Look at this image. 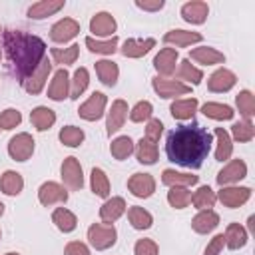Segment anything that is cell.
Wrapping results in <instances>:
<instances>
[{
    "label": "cell",
    "instance_id": "23",
    "mask_svg": "<svg viewBox=\"0 0 255 255\" xmlns=\"http://www.w3.org/2000/svg\"><path fill=\"white\" fill-rule=\"evenodd\" d=\"M60 8H64V0H42L28 8V16L34 20H42V18L56 14Z\"/></svg>",
    "mask_w": 255,
    "mask_h": 255
},
{
    "label": "cell",
    "instance_id": "12",
    "mask_svg": "<svg viewBox=\"0 0 255 255\" xmlns=\"http://www.w3.org/2000/svg\"><path fill=\"white\" fill-rule=\"evenodd\" d=\"M78 32H80V24L74 18H64L50 28V38L58 44H64V42L72 40L74 36H78Z\"/></svg>",
    "mask_w": 255,
    "mask_h": 255
},
{
    "label": "cell",
    "instance_id": "33",
    "mask_svg": "<svg viewBox=\"0 0 255 255\" xmlns=\"http://www.w3.org/2000/svg\"><path fill=\"white\" fill-rule=\"evenodd\" d=\"M52 221H54V223H56V227H58L60 231H64V233L74 231V229H76V225H78L76 215H74L70 209H66V207H58V209L52 213Z\"/></svg>",
    "mask_w": 255,
    "mask_h": 255
},
{
    "label": "cell",
    "instance_id": "8",
    "mask_svg": "<svg viewBox=\"0 0 255 255\" xmlns=\"http://www.w3.org/2000/svg\"><path fill=\"white\" fill-rule=\"evenodd\" d=\"M50 70H52V64L44 58L42 60V64L22 82V86H24V90L28 92V94H32V96H36V94H40L42 92V88H44V84H46V80H48V74H50Z\"/></svg>",
    "mask_w": 255,
    "mask_h": 255
},
{
    "label": "cell",
    "instance_id": "58",
    "mask_svg": "<svg viewBox=\"0 0 255 255\" xmlns=\"http://www.w3.org/2000/svg\"><path fill=\"white\" fill-rule=\"evenodd\" d=\"M0 32H2V30H0Z\"/></svg>",
    "mask_w": 255,
    "mask_h": 255
},
{
    "label": "cell",
    "instance_id": "17",
    "mask_svg": "<svg viewBox=\"0 0 255 255\" xmlns=\"http://www.w3.org/2000/svg\"><path fill=\"white\" fill-rule=\"evenodd\" d=\"M124 211H126V201H124V197H112V199H108V201L100 207V219H102L104 223L112 225L116 219H120V217L124 215Z\"/></svg>",
    "mask_w": 255,
    "mask_h": 255
},
{
    "label": "cell",
    "instance_id": "52",
    "mask_svg": "<svg viewBox=\"0 0 255 255\" xmlns=\"http://www.w3.org/2000/svg\"><path fill=\"white\" fill-rule=\"evenodd\" d=\"M223 245H225V237H223V233H219V235H215V237L207 243L205 255H219V251L223 249Z\"/></svg>",
    "mask_w": 255,
    "mask_h": 255
},
{
    "label": "cell",
    "instance_id": "32",
    "mask_svg": "<svg viewBox=\"0 0 255 255\" xmlns=\"http://www.w3.org/2000/svg\"><path fill=\"white\" fill-rule=\"evenodd\" d=\"M223 237H225V245L229 249H239V247H243L247 243V231L239 223H229Z\"/></svg>",
    "mask_w": 255,
    "mask_h": 255
},
{
    "label": "cell",
    "instance_id": "35",
    "mask_svg": "<svg viewBox=\"0 0 255 255\" xmlns=\"http://www.w3.org/2000/svg\"><path fill=\"white\" fill-rule=\"evenodd\" d=\"M128 219H129V223H131L133 229H149L151 223H153L151 213L145 211L143 207H137V205H133V207L128 209Z\"/></svg>",
    "mask_w": 255,
    "mask_h": 255
},
{
    "label": "cell",
    "instance_id": "47",
    "mask_svg": "<svg viewBox=\"0 0 255 255\" xmlns=\"http://www.w3.org/2000/svg\"><path fill=\"white\" fill-rule=\"evenodd\" d=\"M231 133L237 141H251L255 135V128L249 120H243V122H237L231 126Z\"/></svg>",
    "mask_w": 255,
    "mask_h": 255
},
{
    "label": "cell",
    "instance_id": "4",
    "mask_svg": "<svg viewBox=\"0 0 255 255\" xmlns=\"http://www.w3.org/2000/svg\"><path fill=\"white\" fill-rule=\"evenodd\" d=\"M8 153L14 161H26L34 153V137L30 133H16L8 141Z\"/></svg>",
    "mask_w": 255,
    "mask_h": 255
},
{
    "label": "cell",
    "instance_id": "34",
    "mask_svg": "<svg viewBox=\"0 0 255 255\" xmlns=\"http://www.w3.org/2000/svg\"><path fill=\"white\" fill-rule=\"evenodd\" d=\"M215 137H217L215 159H217V161H225V159H229V157H231V151H233V143H231L229 133H227L223 128H215Z\"/></svg>",
    "mask_w": 255,
    "mask_h": 255
},
{
    "label": "cell",
    "instance_id": "30",
    "mask_svg": "<svg viewBox=\"0 0 255 255\" xmlns=\"http://www.w3.org/2000/svg\"><path fill=\"white\" fill-rule=\"evenodd\" d=\"M171 116L175 120H191L197 112V100L195 98H189V100H177L171 104L169 108Z\"/></svg>",
    "mask_w": 255,
    "mask_h": 255
},
{
    "label": "cell",
    "instance_id": "16",
    "mask_svg": "<svg viewBox=\"0 0 255 255\" xmlns=\"http://www.w3.org/2000/svg\"><path fill=\"white\" fill-rule=\"evenodd\" d=\"M126 118H128V104H126L124 100H116V102L112 104V110L108 112V122H106V131H108V135L116 133V131L124 126Z\"/></svg>",
    "mask_w": 255,
    "mask_h": 255
},
{
    "label": "cell",
    "instance_id": "5",
    "mask_svg": "<svg viewBox=\"0 0 255 255\" xmlns=\"http://www.w3.org/2000/svg\"><path fill=\"white\" fill-rule=\"evenodd\" d=\"M62 181L66 183L68 189L78 191L84 185V175H82V165L76 157H66L62 163Z\"/></svg>",
    "mask_w": 255,
    "mask_h": 255
},
{
    "label": "cell",
    "instance_id": "51",
    "mask_svg": "<svg viewBox=\"0 0 255 255\" xmlns=\"http://www.w3.org/2000/svg\"><path fill=\"white\" fill-rule=\"evenodd\" d=\"M161 131H163V124L159 122V120H147V128H145V137L149 139V141H157L159 139V135H161Z\"/></svg>",
    "mask_w": 255,
    "mask_h": 255
},
{
    "label": "cell",
    "instance_id": "54",
    "mask_svg": "<svg viewBox=\"0 0 255 255\" xmlns=\"http://www.w3.org/2000/svg\"><path fill=\"white\" fill-rule=\"evenodd\" d=\"M135 6L137 8H141V10H149V12H153V10H161L163 8V0H135Z\"/></svg>",
    "mask_w": 255,
    "mask_h": 255
},
{
    "label": "cell",
    "instance_id": "13",
    "mask_svg": "<svg viewBox=\"0 0 255 255\" xmlns=\"http://www.w3.org/2000/svg\"><path fill=\"white\" fill-rule=\"evenodd\" d=\"M237 78L231 70L227 68H219L217 72H213L209 78H207V88L209 92H215V94H221V92H229L233 86H235Z\"/></svg>",
    "mask_w": 255,
    "mask_h": 255
},
{
    "label": "cell",
    "instance_id": "40",
    "mask_svg": "<svg viewBox=\"0 0 255 255\" xmlns=\"http://www.w3.org/2000/svg\"><path fill=\"white\" fill-rule=\"evenodd\" d=\"M201 112H203L207 118H211V120H231V118H233V110H231L229 106H225V104H215V102L203 104Z\"/></svg>",
    "mask_w": 255,
    "mask_h": 255
},
{
    "label": "cell",
    "instance_id": "42",
    "mask_svg": "<svg viewBox=\"0 0 255 255\" xmlns=\"http://www.w3.org/2000/svg\"><path fill=\"white\" fill-rule=\"evenodd\" d=\"M235 104H237V108H239V114H241L245 120H249V118L255 114V96H253L249 90L239 92L237 98H235Z\"/></svg>",
    "mask_w": 255,
    "mask_h": 255
},
{
    "label": "cell",
    "instance_id": "21",
    "mask_svg": "<svg viewBox=\"0 0 255 255\" xmlns=\"http://www.w3.org/2000/svg\"><path fill=\"white\" fill-rule=\"evenodd\" d=\"M153 46H155V40H153V38H145V40H133V38H129V40L124 42V46H122L120 52H122L126 58H141V56L147 54Z\"/></svg>",
    "mask_w": 255,
    "mask_h": 255
},
{
    "label": "cell",
    "instance_id": "36",
    "mask_svg": "<svg viewBox=\"0 0 255 255\" xmlns=\"http://www.w3.org/2000/svg\"><path fill=\"white\" fill-rule=\"evenodd\" d=\"M86 46L90 52H96V54H114L118 50V36H112L108 40H96V38L88 36Z\"/></svg>",
    "mask_w": 255,
    "mask_h": 255
},
{
    "label": "cell",
    "instance_id": "53",
    "mask_svg": "<svg viewBox=\"0 0 255 255\" xmlns=\"http://www.w3.org/2000/svg\"><path fill=\"white\" fill-rule=\"evenodd\" d=\"M64 255H90V249L82 241H70L64 249Z\"/></svg>",
    "mask_w": 255,
    "mask_h": 255
},
{
    "label": "cell",
    "instance_id": "26",
    "mask_svg": "<svg viewBox=\"0 0 255 255\" xmlns=\"http://www.w3.org/2000/svg\"><path fill=\"white\" fill-rule=\"evenodd\" d=\"M197 175H189V173H179L175 169H163L161 173V181L167 187H187V185H195L197 183Z\"/></svg>",
    "mask_w": 255,
    "mask_h": 255
},
{
    "label": "cell",
    "instance_id": "14",
    "mask_svg": "<svg viewBox=\"0 0 255 255\" xmlns=\"http://www.w3.org/2000/svg\"><path fill=\"white\" fill-rule=\"evenodd\" d=\"M245 175H247V165H245V161H243V159H233V161H229V163L217 173V183L223 187V185H227V183H235V181L243 179Z\"/></svg>",
    "mask_w": 255,
    "mask_h": 255
},
{
    "label": "cell",
    "instance_id": "20",
    "mask_svg": "<svg viewBox=\"0 0 255 255\" xmlns=\"http://www.w3.org/2000/svg\"><path fill=\"white\" fill-rule=\"evenodd\" d=\"M175 62H177V50L173 48H163L153 58V66L161 76H171L175 72Z\"/></svg>",
    "mask_w": 255,
    "mask_h": 255
},
{
    "label": "cell",
    "instance_id": "38",
    "mask_svg": "<svg viewBox=\"0 0 255 255\" xmlns=\"http://www.w3.org/2000/svg\"><path fill=\"white\" fill-rule=\"evenodd\" d=\"M177 78H179V80H187V82H191L193 86H197V84H201L203 74H201V70H197L195 66H191V60H189V58H185V60L179 62Z\"/></svg>",
    "mask_w": 255,
    "mask_h": 255
},
{
    "label": "cell",
    "instance_id": "50",
    "mask_svg": "<svg viewBox=\"0 0 255 255\" xmlns=\"http://www.w3.org/2000/svg\"><path fill=\"white\" fill-rule=\"evenodd\" d=\"M135 255H157V245L151 239H139L133 247Z\"/></svg>",
    "mask_w": 255,
    "mask_h": 255
},
{
    "label": "cell",
    "instance_id": "37",
    "mask_svg": "<svg viewBox=\"0 0 255 255\" xmlns=\"http://www.w3.org/2000/svg\"><path fill=\"white\" fill-rule=\"evenodd\" d=\"M215 191L209 187V185H201L195 193H193V197H191V203L197 207V209H209V207H213L215 205Z\"/></svg>",
    "mask_w": 255,
    "mask_h": 255
},
{
    "label": "cell",
    "instance_id": "7",
    "mask_svg": "<svg viewBox=\"0 0 255 255\" xmlns=\"http://www.w3.org/2000/svg\"><path fill=\"white\" fill-rule=\"evenodd\" d=\"M106 102H108V98H106L102 92H94V94L90 96V100L84 102V104L80 106V110H78L80 118H84V120H88V122H96V120H100V118L104 116Z\"/></svg>",
    "mask_w": 255,
    "mask_h": 255
},
{
    "label": "cell",
    "instance_id": "48",
    "mask_svg": "<svg viewBox=\"0 0 255 255\" xmlns=\"http://www.w3.org/2000/svg\"><path fill=\"white\" fill-rule=\"evenodd\" d=\"M20 122H22V114L18 110H14V108H8V110H4L0 114V128L2 129H12Z\"/></svg>",
    "mask_w": 255,
    "mask_h": 255
},
{
    "label": "cell",
    "instance_id": "45",
    "mask_svg": "<svg viewBox=\"0 0 255 255\" xmlns=\"http://www.w3.org/2000/svg\"><path fill=\"white\" fill-rule=\"evenodd\" d=\"M60 141L68 147H78L84 141V131L76 126H66L60 129Z\"/></svg>",
    "mask_w": 255,
    "mask_h": 255
},
{
    "label": "cell",
    "instance_id": "57",
    "mask_svg": "<svg viewBox=\"0 0 255 255\" xmlns=\"http://www.w3.org/2000/svg\"><path fill=\"white\" fill-rule=\"evenodd\" d=\"M0 58H2V46H0Z\"/></svg>",
    "mask_w": 255,
    "mask_h": 255
},
{
    "label": "cell",
    "instance_id": "15",
    "mask_svg": "<svg viewBox=\"0 0 255 255\" xmlns=\"http://www.w3.org/2000/svg\"><path fill=\"white\" fill-rule=\"evenodd\" d=\"M217 197L225 207L233 209V207H239V205L247 203V199L251 197V189L249 187H221Z\"/></svg>",
    "mask_w": 255,
    "mask_h": 255
},
{
    "label": "cell",
    "instance_id": "10",
    "mask_svg": "<svg viewBox=\"0 0 255 255\" xmlns=\"http://www.w3.org/2000/svg\"><path fill=\"white\" fill-rule=\"evenodd\" d=\"M128 189L131 191V195L145 199L155 191V179L149 173H133L128 179Z\"/></svg>",
    "mask_w": 255,
    "mask_h": 255
},
{
    "label": "cell",
    "instance_id": "56",
    "mask_svg": "<svg viewBox=\"0 0 255 255\" xmlns=\"http://www.w3.org/2000/svg\"><path fill=\"white\" fill-rule=\"evenodd\" d=\"M6 255H20V253H6Z\"/></svg>",
    "mask_w": 255,
    "mask_h": 255
},
{
    "label": "cell",
    "instance_id": "44",
    "mask_svg": "<svg viewBox=\"0 0 255 255\" xmlns=\"http://www.w3.org/2000/svg\"><path fill=\"white\" fill-rule=\"evenodd\" d=\"M167 201H169L171 207L183 209V207L189 205L191 193L187 191V187H169V191H167Z\"/></svg>",
    "mask_w": 255,
    "mask_h": 255
},
{
    "label": "cell",
    "instance_id": "39",
    "mask_svg": "<svg viewBox=\"0 0 255 255\" xmlns=\"http://www.w3.org/2000/svg\"><path fill=\"white\" fill-rule=\"evenodd\" d=\"M92 191L98 197H108L110 195V179L104 173V169H100V167L92 169Z\"/></svg>",
    "mask_w": 255,
    "mask_h": 255
},
{
    "label": "cell",
    "instance_id": "11",
    "mask_svg": "<svg viewBox=\"0 0 255 255\" xmlns=\"http://www.w3.org/2000/svg\"><path fill=\"white\" fill-rule=\"evenodd\" d=\"M68 96H70V76H68L66 68H60L48 86V98L54 102H62Z\"/></svg>",
    "mask_w": 255,
    "mask_h": 255
},
{
    "label": "cell",
    "instance_id": "22",
    "mask_svg": "<svg viewBox=\"0 0 255 255\" xmlns=\"http://www.w3.org/2000/svg\"><path fill=\"white\" fill-rule=\"evenodd\" d=\"M217 225H219V215H217L215 211H211V209H203V211H199V213L191 219V227H193V231H197V233H209V231H213Z\"/></svg>",
    "mask_w": 255,
    "mask_h": 255
},
{
    "label": "cell",
    "instance_id": "6",
    "mask_svg": "<svg viewBox=\"0 0 255 255\" xmlns=\"http://www.w3.org/2000/svg\"><path fill=\"white\" fill-rule=\"evenodd\" d=\"M38 199L44 207H50V205H56V203H66L68 201V191L56 181H46L38 189Z\"/></svg>",
    "mask_w": 255,
    "mask_h": 255
},
{
    "label": "cell",
    "instance_id": "27",
    "mask_svg": "<svg viewBox=\"0 0 255 255\" xmlns=\"http://www.w3.org/2000/svg\"><path fill=\"white\" fill-rule=\"evenodd\" d=\"M96 74H98V78H100L102 84L116 86L118 76H120V70H118V64L116 62H112V60H100V62H96Z\"/></svg>",
    "mask_w": 255,
    "mask_h": 255
},
{
    "label": "cell",
    "instance_id": "29",
    "mask_svg": "<svg viewBox=\"0 0 255 255\" xmlns=\"http://www.w3.org/2000/svg\"><path fill=\"white\" fill-rule=\"evenodd\" d=\"M22 187H24V179H22V175L18 171L8 169V171L2 173V177H0V189L6 195H18L22 191Z\"/></svg>",
    "mask_w": 255,
    "mask_h": 255
},
{
    "label": "cell",
    "instance_id": "24",
    "mask_svg": "<svg viewBox=\"0 0 255 255\" xmlns=\"http://www.w3.org/2000/svg\"><path fill=\"white\" fill-rule=\"evenodd\" d=\"M201 34L199 32H187V30H169L165 36H163V42L165 44H173L177 48H185L189 44H195V42H201Z\"/></svg>",
    "mask_w": 255,
    "mask_h": 255
},
{
    "label": "cell",
    "instance_id": "18",
    "mask_svg": "<svg viewBox=\"0 0 255 255\" xmlns=\"http://www.w3.org/2000/svg\"><path fill=\"white\" fill-rule=\"evenodd\" d=\"M207 14H209L207 4H205V2H199V0L187 2V4L181 6V16H183V20L189 22V24H203L205 18H207Z\"/></svg>",
    "mask_w": 255,
    "mask_h": 255
},
{
    "label": "cell",
    "instance_id": "28",
    "mask_svg": "<svg viewBox=\"0 0 255 255\" xmlns=\"http://www.w3.org/2000/svg\"><path fill=\"white\" fill-rule=\"evenodd\" d=\"M191 60L203 64V66H213V64H223L225 62V56L221 52H217L215 48H195L191 50Z\"/></svg>",
    "mask_w": 255,
    "mask_h": 255
},
{
    "label": "cell",
    "instance_id": "55",
    "mask_svg": "<svg viewBox=\"0 0 255 255\" xmlns=\"http://www.w3.org/2000/svg\"><path fill=\"white\" fill-rule=\"evenodd\" d=\"M2 213H4V205H2V201H0V217H2Z\"/></svg>",
    "mask_w": 255,
    "mask_h": 255
},
{
    "label": "cell",
    "instance_id": "43",
    "mask_svg": "<svg viewBox=\"0 0 255 255\" xmlns=\"http://www.w3.org/2000/svg\"><path fill=\"white\" fill-rule=\"evenodd\" d=\"M88 82H90L88 70L86 68H78L74 72V80H72V88H70V98L72 100H78L84 94V90L88 88Z\"/></svg>",
    "mask_w": 255,
    "mask_h": 255
},
{
    "label": "cell",
    "instance_id": "9",
    "mask_svg": "<svg viewBox=\"0 0 255 255\" xmlns=\"http://www.w3.org/2000/svg\"><path fill=\"white\" fill-rule=\"evenodd\" d=\"M151 86H153L155 94L161 96V98H175V96H183V94L191 92L189 86H185L181 82H175V80H165V78H159V76H155L151 80Z\"/></svg>",
    "mask_w": 255,
    "mask_h": 255
},
{
    "label": "cell",
    "instance_id": "46",
    "mask_svg": "<svg viewBox=\"0 0 255 255\" xmlns=\"http://www.w3.org/2000/svg\"><path fill=\"white\" fill-rule=\"evenodd\" d=\"M78 52H80V46L72 44L70 48H52V58L56 64H62V66H68V64H74L76 58H78Z\"/></svg>",
    "mask_w": 255,
    "mask_h": 255
},
{
    "label": "cell",
    "instance_id": "1",
    "mask_svg": "<svg viewBox=\"0 0 255 255\" xmlns=\"http://www.w3.org/2000/svg\"><path fill=\"white\" fill-rule=\"evenodd\" d=\"M211 149V133L199 124L177 126L167 133L165 153L169 161L189 169H199Z\"/></svg>",
    "mask_w": 255,
    "mask_h": 255
},
{
    "label": "cell",
    "instance_id": "2",
    "mask_svg": "<svg viewBox=\"0 0 255 255\" xmlns=\"http://www.w3.org/2000/svg\"><path fill=\"white\" fill-rule=\"evenodd\" d=\"M4 50L10 62V72L18 82H24L44 60L46 44L38 36L26 34L22 30L4 32Z\"/></svg>",
    "mask_w": 255,
    "mask_h": 255
},
{
    "label": "cell",
    "instance_id": "31",
    "mask_svg": "<svg viewBox=\"0 0 255 255\" xmlns=\"http://www.w3.org/2000/svg\"><path fill=\"white\" fill-rule=\"evenodd\" d=\"M135 157L139 163H145V165L155 163L157 161V145L153 141H149L147 137H141L135 147Z\"/></svg>",
    "mask_w": 255,
    "mask_h": 255
},
{
    "label": "cell",
    "instance_id": "25",
    "mask_svg": "<svg viewBox=\"0 0 255 255\" xmlns=\"http://www.w3.org/2000/svg\"><path fill=\"white\" fill-rule=\"evenodd\" d=\"M30 122H32V126H34L38 131H46V129H50V128L54 126L56 114H54V110H50V108H46V106H38V108L32 110Z\"/></svg>",
    "mask_w": 255,
    "mask_h": 255
},
{
    "label": "cell",
    "instance_id": "3",
    "mask_svg": "<svg viewBox=\"0 0 255 255\" xmlns=\"http://www.w3.org/2000/svg\"><path fill=\"white\" fill-rule=\"evenodd\" d=\"M116 237H118L116 227L108 225V223H94L88 229V241L98 251H104V249L112 247L116 243Z\"/></svg>",
    "mask_w": 255,
    "mask_h": 255
},
{
    "label": "cell",
    "instance_id": "41",
    "mask_svg": "<svg viewBox=\"0 0 255 255\" xmlns=\"http://www.w3.org/2000/svg\"><path fill=\"white\" fill-rule=\"evenodd\" d=\"M110 151H112V155H114L116 159H126V157H129L131 151H133V141H131L128 135H120V137H116V139L112 141Z\"/></svg>",
    "mask_w": 255,
    "mask_h": 255
},
{
    "label": "cell",
    "instance_id": "19",
    "mask_svg": "<svg viewBox=\"0 0 255 255\" xmlns=\"http://www.w3.org/2000/svg\"><path fill=\"white\" fill-rule=\"evenodd\" d=\"M90 32L96 36H112L116 32V20L108 12H98L90 20Z\"/></svg>",
    "mask_w": 255,
    "mask_h": 255
},
{
    "label": "cell",
    "instance_id": "49",
    "mask_svg": "<svg viewBox=\"0 0 255 255\" xmlns=\"http://www.w3.org/2000/svg\"><path fill=\"white\" fill-rule=\"evenodd\" d=\"M151 112H153V108H151L149 102H137V104L133 106V110L129 112V120H131V122L149 120V118H151Z\"/></svg>",
    "mask_w": 255,
    "mask_h": 255
}]
</instances>
